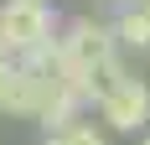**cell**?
<instances>
[{"mask_svg":"<svg viewBox=\"0 0 150 145\" xmlns=\"http://www.w3.org/2000/svg\"><path fill=\"white\" fill-rule=\"evenodd\" d=\"M0 26H5V52L11 57H31V52L57 42V16H52V5H36V0L0 5Z\"/></svg>","mask_w":150,"mask_h":145,"instance_id":"obj_1","label":"cell"},{"mask_svg":"<svg viewBox=\"0 0 150 145\" xmlns=\"http://www.w3.org/2000/svg\"><path fill=\"white\" fill-rule=\"evenodd\" d=\"M98 114H104L109 130H145V124H150V88L124 72L119 83L98 99Z\"/></svg>","mask_w":150,"mask_h":145,"instance_id":"obj_2","label":"cell"},{"mask_svg":"<svg viewBox=\"0 0 150 145\" xmlns=\"http://www.w3.org/2000/svg\"><path fill=\"white\" fill-rule=\"evenodd\" d=\"M114 42H124V47H150V0L119 11V21H114Z\"/></svg>","mask_w":150,"mask_h":145,"instance_id":"obj_3","label":"cell"},{"mask_svg":"<svg viewBox=\"0 0 150 145\" xmlns=\"http://www.w3.org/2000/svg\"><path fill=\"white\" fill-rule=\"evenodd\" d=\"M47 145H104V135L93 130V124H73V130H62V135H47Z\"/></svg>","mask_w":150,"mask_h":145,"instance_id":"obj_4","label":"cell"},{"mask_svg":"<svg viewBox=\"0 0 150 145\" xmlns=\"http://www.w3.org/2000/svg\"><path fill=\"white\" fill-rule=\"evenodd\" d=\"M11 78H16V57H0V104L11 93Z\"/></svg>","mask_w":150,"mask_h":145,"instance_id":"obj_5","label":"cell"},{"mask_svg":"<svg viewBox=\"0 0 150 145\" xmlns=\"http://www.w3.org/2000/svg\"><path fill=\"white\" fill-rule=\"evenodd\" d=\"M0 57H11V52H5V26H0Z\"/></svg>","mask_w":150,"mask_h":145,"instance_id":"obj_6","label":"cell"},{"mask_svg":"<svg viewBox=\"0 0 150 145\" xmlns=\"http://www.w3.org/2000/svg\"><path fill=\"white\" fill-rule=\"evenodd\" d=\"M109 5H124V11H129V5H140V0H109Z\"/></svg>","mask_w":150,"mask_h":145,"instance_id":"obj_7","label":"cell"},{"mask_svg":"<svg viewBox=\"0 0 150 145\" xmlns=\"http://www.w3.org/2000/svg\"><path fill=\"white\" fill-rule=\"evenodd\" d=\"M36 5H52V0H36Z\"/></svg>","mask_w":150,"mask_h":145,"instance_id":"obj_8","label":"cell"},{"mask_svg":"<svg viewBox=\"0 0 150 145\" xmlns=\"http://www.w3.org/2000/svg\"><path fill=\"white\" fill-rule=\"evenodd\" d=\"M140 145H150V135H145V140H140Z\"/></svg>","mask_w":150,"mask_h":145,"instance_id":"obj_9","label":"cell"}]
</instances>
